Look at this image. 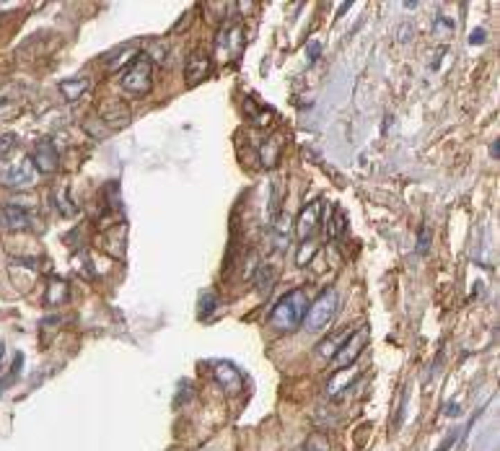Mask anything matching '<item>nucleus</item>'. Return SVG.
Segmentation results:
<instances>
[{"instance_id":"nucleus-7","label":"nucleus","mask_w":500,"mask_h":451,"mask_svg":"<svg viewBox=\"0 0 500 451\" xmlns=\"http://www.w3.org/2000/svg\"><path fill=\"white\" fill-rule=\"evenodd\" d=\"M213 379L221 384V389L226 394H241L244 392V373L236 368L234 363L228 361H216L213 363Z\"/></svg>"},{"instance_id":"nucleus-14","label":"nucleus","mask_w":500,"mask_h":451,"mask_svg":"<svg viewBox=\"0 0 500 451\" xmlns=\"http://www.w3.org/2000/svg\"><path fill=\"white\" fill-rule=\"evenodd\" d=\"M327 236L332 241H340V239L347 236V213L340 205L332 207V216H329V223H327Z\"/></svg>"},{"instance_id":"nucleus-18","label":"nucleus","mask_w":500,"mask_h":451,"mask_svg":"<svg viewBox=\"0 0 500 451\" xmlns=\"http://www.w3.org/2000/svg\"><path fill=\"white\" fill-rule=\"evenodd\" d=\"M21 366H24V355H16V358H13V366H10L8 368V373H6V376H0V394L6 392V389H8L10 384L16 382V379H19V373H21Z\"/></svg>"},{"instance_id":"nucleus-4","label":"nucleus","mask_w":500,"mask_h":451,"mask_svg":"<svg viewBox=\"0 0 500 451\" xmlns=\"http://www.w3.org/2000/svg\"><path fill=\"white\" fill-rule=\"evenodd\" d=\"M365 345H368V327H358L355 332H347V337L343 340V345L337 348V353L332 355V368L334 371H340V368H350L361 353L365 350Z\"/></svg>"},{"instance_id":"nucleus-13","label":"nucleus","mask_w":500,"mask_h":451,"mask_svg":"<svg viewBox=\"0 0 500 451\" xmlns=\"http://www.w3.org/2000/svg\"><path fill=\"white\" fill-rule=\"evenodd\" d=\"M58 89H60V94H62L65 101H78V99L91 89V80L86 78V76H78V78H65V80H60Z\"/></svg>"},{"instance_id":"nucleus-28","label":"nucleus","mask_w":500,"mask_h":451,"mask_svg":"<svg viewBox=\"0 0 500 451\" xmlns=\"http://www.w3.org/2000/svg\"><path fill=\"white\" fill-rule=\"evenodd\" d=\"M490 156L492 158L500 156V143H498V140H492V143H490Z\"/></svg>"},{"instance_id":"nucleus-5","label":"nucleus","mask_w":500,"mask_h":451,"mask_svg":"<svg viewBox=\"0 0 500 451\" xmlns=\"http://www.w3.org/2000/svg\"><path fill=\"white\" fill-rule=\"evenodd\" d=\"M246 37H244V26L234 21V24H226L223 29L218 31V40H216V49L218 55L223 60H236L241 52H244Z\"/></svg>"},{"instance_id":"nucleus-10","label":"nucleus","mask_w":500,"mask_h":451,"mask_svg":"<svg viewBox=\"0 0 500 451\" xmlns=\"http://www.w3.org/2000/svg\"><path fill=\"white\" fill-rule=\"evenodd\" d=\"M29 161H34V167L40 169L42 174H52L60 167V153L52 140H40L34 146V153H31Z\"/></svg>"},{"instance_id":"nucleus-30","label":"nucleus","mask_w":500,"mask_h":451,"mask_svg":"<svg viewBox=\"0 0 500 451\" xmlns=\"http://www.w3.org/2000/svg\"><path fill=\"white\" fill-rule=\"evenodd\" d=\"M0 101H3V99H0Z\"/></svg>"},{"instance_id":"nucleus-17","label":"nucleus","mask_w":500,"mask_h":451,"mask_svg":"<svg viewBox=\"0 0 500 451\" xmlns=\"http://www.w3.org/2000/svg\"><path fill=\"white\" fill-rule=\"evenodd\" d=\"M252 280H255L257 291H262V293H265V291H270V288H273V283H275V275L270 273V265H259V267H257V273H255V278H252Z\"/></svg>"},{"instance_id":"nucleus-8","label":"nucleus","mask_w":500,"mask_h":451,"mask_svg":"<svg viewBox=\"0 0 500 451\" xmlns=\"http://www.w3.org/2000/svg\"><path fill=\"white\" fill-rule=\"evenodd\" d=\"M322 210H324V203L322 200H314V203H309V205L298 213L295 218V236L306 241V239H311L316 234V228L322 223Z\"/></svg>"},{"instance_id":"nucleus-24","label":"nucleus","mask_w":500,"mask_h":451,"mask_svg":"<svg viewBox=\"0 0 500 451\" xmlns=\"http://www.w3.org/2000/svg\"><path fill=\"white\" fill-rule=\"evenodd\" d=\"M485 37H488V31L485 29H474L469 37V44H485Z\"/></svg>"},{"instance_id":"nucleus-22","label":"nucleus","mask_w":500,"mask_h":451,"mask_svg":"<svg viewBox=\"0 0 500 451\" xmlns=\"http://www.w3.org/2000/svg\"><path fill=\"white\" fill-rule=\"evenodd\" d=\"M306 451H329V441L324 439L322 433H314V436L306 441Z\"/></svg>"},{"instance_id":"nucleus-27","label":"nucleus","mask_w":500,"mask_h":451,"mask_svg":"<svg viewBox=\"0 0 500 451\" xmlns=\"http://www.w3.org/2000/svg\"><path fill=\"white\" fill-rule=\"evenodd\" d=\"M454 443H456V433H451V436H449V439H446V441L441 443V446H438V451H449L454 446Z\"/></svg>"},{"instance_id":"nucleus-15","label":"nucleus","mask_w":500,"mask_h":451,"mask_svg":"<svg viewBox=\"0 0 500 451\" xmlns=\"http://www.w3.org/2000/svg\"><path fill=\"white\" fill-rule=\"evenodd\" d=\"M68 301V283L60 280V278H52L49 285L44 288V304L47 306H62Z\"/></svg>"},{"instance_id":"nucleus-2","label":"nucleus","mask_w":500,"mask_h":451,"mask_svg":"<svg viewBox=\"0 0 500 451\" xmlns=\"http://www.w3.org/2000/svg\"><path fill=\"white\" fill-rule=\"evenodd\" d=\"M337 312H340V296H337V291H334V288L322 291V293L309 304V312H306L304 316L306 332L311 334L324 332V330L332 324L334 316H337Z\"/></svg>"},{"instance_id":"nucleus-23","label":"nucleus","mask_w":500,"mask_h":451,"mask_svg":"<svg viewBox=\"0 0 500 451\" xmlns=\"http://www.w3.org/2000/svg\"><path fill=\"white\" fill-rule=\"evenodd\" d=\"M431 249V234L428 228H420V236H417V255H428Z\"/></svg>"},{"instance_id":"nucleus-3","label":"nucleus","mask_w":500,"mask_h":451,"mask_svg":"<svg viewBox=\"0 0 500 451\" xmlns=\"http://www.w3.org/2000/svg\"><path fill=\"white\" fill-rule=\"evenodd\" d=\"M119 86L128 91L130 96H146L153 89V62L146 55H137L128 68L119 73Z\"/></svg>"},{"instance_id":"nucleus-29","label":"nucleus","mask_w":500,"mask_h":451,"mask_svg":"<svg viewBox=\"0 0 500 451\" xmlns=\"http://www.w3.org/2000/svg\"><path fill=\"white\" fill-rule=\"evenodd\" d=\"M3 358H6V345H0V363H3Z\"/></svg>"},{"instance_id":"nucleus-25","label":"nucleus","mask_w":500,"mask_h":451,"mask_svg":"<svg viewBox=\"0 0 500 451\" xmlns=\"http://www.w3.org/2000/svg\"><path fill=\"white\" fill-rule=\"evenodd\" d=\"M319 52H322V44H319V42H309V60H311V62L319 60Z\"/></svg>"},{"instance_id":"nucleus-21","label":"nucleus","mask_w":500,"mask_h":451,"mask_svg":"<svg viewBox=\"0 0 500 451\" xmlns=\"http://www.w3.org/2000/svg\"><path fill=\"white\" fill-rule=\"evenodd\" d=\"M55 200H58L55 205H58V210H60V213H62V216H76V213H78V207L68 205V203H70V197H68V187H65L62 192H58V195H55Z\"/></svg>"},{"instance_id":"nucleus-9","label":"nucleus","mask_w":500,"mask_h":451,"mask_svg":"<svg viewBox=\"0 0 500 451\" xmlns=\"http://www.w3.org/2000/svg\"><path fill=\"white\" fill-rule=\"evenodd\" d=\"M207 73H210V58H207L205 49H195L184 62V80L187 86H197V83H202L207 78Z\"/></svg>"},{"instance_id":"nucleus-12","label":"nucleus","mask_w":500,"mask_h":451,"mask_svg":"<svg viewBox=\"0 0 500 451\" xmlns=\"http://www.w3.org/2000/svg\"><path fill=\"white\" fill-rule=\"evenodd\" d=\"M137 55H140V42H128V44H122V47L112 49L107 58H104V62H107L109 70H125Z\"/></svg>"},{"instance_id":"nucleus-11","label":"nucleus","mask_w":500,"mask_h":451,"mask_svg":"<svg viewBox=\"0 0 500 451\" xmlns=\"http://www.w3.org/2000/svg\"><path fill=\"white\" fill-rule=\"evenodd\" d=\"M34 167H31L29 161H21V164H16V167H10V169H6L3 174H0V182L6 187H31L34 185Z\"/></svg>"},{"instance_id":"nucleus-20","label":"nucleus","mask_w":500,"mask_h":451,"mask_svg":"<svg viewBox=\"0 0 500 451\" xmlns=\"http://www.w3.org/2000/svg\"><path fill=\"white\" fill-rule=\"evenodd\" d=\"M216 304H218V298L213 291L202 293V298H200V319H205V316L213 314V312H216Z\"/></svg>"},{"instance_id":"nucleus-6","label":"nucleus","mask_w":500,"mask_h":451,"mask_svg":"<svg viewBox=\"0 0 500 451\" xmlns=\"http://www.w3.org/2000/svg\"><path fill=\"white\" fill-rule=\"evenodd\" d=\"M0 228L6 231H29L34 228V216L26 205L21 203H8L0 207Z\"/></svg>"},{"instance_id":"nucleus-19","label":"nucleus","mask_w":500,"mask_h":451,"mask_svg":"<svg viewBox=\"0 0 500 451\" xmlns=\"http://www.w3.org/2000/svg\"><path fill=\"white\" fill-rule=\"evenodd\" d=\"M316 255V241L314 236L311 239H306V241H301V249H298V255H295V265H309V259Z\"/></svg>"},{"instance_id":"nucleus-16","label":"nucleus","mask_w":500,"mask_h":451,"mask_svg":"<svg viewBox=\"0 0 500 451\" xmlns=\"http://www.w3.org/2000/svg\"><path fill=\"white\" fill-rule=\"evenodd\" d=\"M277 158H280V143H277L275 137H267L265 143L259 146V161H262L265 167H275Z\"/></svg>"},{"instance_id":"nucleus-26","label":"nucleus","mask_w":500,"mask_h":451,"mask_svg":"<svg viewBox=\"0 0 500 451\" xmlns=\"http://www.w3.org/2000/svg\"><path fill=\"white\" fill-rule=\"evenodd\" d=\"M443 412H446L449 418H456V415H461V407H459V402H446Z\"/></svg>"},{"instance_id":"nucleus-1","label":"nucleus","mask_w":500,"mask_h":451,"mask_svg":"<svg viewBox=\"0 0 500 451\" xmlns=\"http://www.w3.org/2000/svg\"><path fill=\"white\" fill-rule=\"evenodd\" d=\"M309 304H311V301H309V293H306L304 288L288 291V293L280 296L277 304L273 306V312H270V324H273L275 330H280V332H293L295 327L304 324Z\"/></svg>"}]
</instances>
